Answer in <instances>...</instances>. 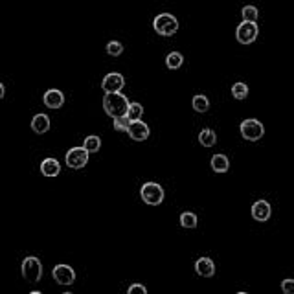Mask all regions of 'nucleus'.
Instances as JSON below:
<instances>
[{"mask_svg": "<svg viewBox=\"0 0 294 294\" xmlns=\"http://www.w3.org/2000/svg\"><path fill=\"white\" fill-rule=\"evenodd\" d=\"M131 101L123 96L122 92H105L103 97V109L110 118H120V116H127V109Z\"/></svg>", "mask_w": 294, "mask_h": 294, "instance_id": "1", "label": "nucleus"}, {"mask_svg": "<svg viewBox=\"0 0 294 294\" xmlns=\"http://www.w3.org/2000/svg\"><path fill=\"white\" fill-rule=\"evenodd\" d=\"M153 28L158 35L164 37H171L179 31V21H177L175 15L171 13H160L154 17L153 21Z\"/></svg>", "mask_w": 294, "mask_h": 294, "instance_id": "2", "label": "nucleus"}, {"mask_svg": "<svg viewBox=\"0 0 294 294\" xmlns=\"http://www.w3.org/2000/svg\"><path fill=\"white\" fill-rule=\"evenodd\" d=\"M21 270H22L24 280L31 281V283L41 281V276H43V265H41L39 258H35V256H28V258H24V261H22V265H21Z\"/></svg>", "mask_w": 294, "mask_h": 294, "instance_id": "3", "label": "nucleus"}, {"mask_svg": "<svg viewBox=\"0 0 294 294\" xmlns=\"http://www.w3.org/2000/svg\"><path fill=\"white\" fill-rule=\"evenodd\" d=\"M140 195H142V201L145 204H149V206H158V204H162L164 201V189L160 184L156 182H145L140 189Z\"/></svg>", "mask_w": 294, "mask_h": 294, "instance_id": "4", "label": "nucleus"}, {"mask_svg": "<svg viewBox=\"0 0 294 294\" xmlns=\"http://www.w3.org/2000/svg\"><path fill=\"white\" fill-rule=\"evenodd\" d=\"M259 28L256 24V21H243L236 30V39L239 41V44H252L258 39Z\"/></svg>", "mask_w": 294, "mask_h": 294, "instance_id": "5", "label": "nucleus"}, {"mask_svg": "<svg viewBox=\"0 0 294 294\" xmlns=\"http://www.w3.org/2000/svg\"><path fill=\"white\" fill-rule=\"evenodd\" d=\"M239 131H241L245 140H250V142L259 140V138H263L265 134L263 123L259 122V120H243L241 125H239Z\"/></svg>", "mask_w": 294, "mask_h": 294, "instance_id": "6", "label": "nucleus"}, {"mask_svg": "<svg viewBox=\"0 0 294 294\" xmlns=\"http://www.w3.org/2000/svg\"><path fill=\"white\" fill-rule=\"evenodd\" d=\"M88 151L85 147H72L65 156V162L66 166L70 167V169H81V167L87 166L88 162Z\"/></svg>", "mask_w": 294, "mask_h": 294, "instance_id": "7", "label": "nucleus"}, {"mask_svg": "<svg viewBox=\"0 0 294 294\" xmlns=\"http://www.w3.org/2000/svg\"><path fill=\"white\" fill-rule=\"evenodd\" d=\"M52 276L59 285H72L75 281V272L70 265H55L52 270Z\"/></svg>", "mask_w": 294, "mask_h": 294, "instance_id": "8", "label": "nucleus"}, {"mask_svg": "<svg viewBox=\"0 0 294 294\" xmlns=\"http://www.w3.org/2000/svg\"><path fill=\"white\" fill-rule=\"evenodd\" d=\"M125 87V79H123L122 74L118 72H110L103 77L101 81V88L105 90V92H120L122 88Z\"/></svg>", "mask_w": 294, "mask_h": 294, "instance_id": "9", "label": "nucleus"}, {"mask_svg": "<svg viewBox=\"0 0 294 294\" xmlns=\"http://www.w3.org/2000/svg\"><path fill=\"white\" fill-rule=\"evenodd\" d=\"M127 134L132 138V140L144 142V140H147V136H149V127H147V123H144L142 120H132L131 125H129V129H127Z\"/></svg>", "mask_w": 294, "mask_h": 294, "instance_id": "10", "label": "nucleus"}, {"mask_svg": "<svg viewBox=\"0 0 294 294\" xmlns=\"http://www.w3.org/2000/svg\"><path fill=\"white\" fill-rule=\"evenodd\" d=\"M43 101L48 109H61L63 103H65V94L61 90H57V88H50V90L44 92Z\"/></svg>", "mask_w": 294, "mask_h": 294, "instance_id": "11", "label": "nucleus"}, {"mask_svg": "<svg viewBox=\"0 0 294 294\" xmlns=\"http://www.w3.org/2000/svg\"><path fill=\"white\" fill-rule=\"evenodd\" d=\"M270 213H272V208L268 204L267 201H258L254 202V206H252V217L259 223H265V221L270 219Z\"/></svg>", "mask_w": 294, "mask_h": 294, "instance_id": "12", "label": "nucleus"}, {"mask_svg": "<svg viewBox=\"0 0 294 294\" xmlns=\"http://www.w3.org/2000/svg\"><path fill=\"white\" fill-rule=\"evenodd\" d=\"M31 131L35 132V134H44V132L50 131V116L48 114H43V112H39V114H35L33 118H31Z\"/></svg>", "mask_w": 294, "mask_h": 294, "instance_id": "13", "label": "nucleus"}, {"mask_svg": "<svg viewBox=\"0 0 294 294\" xmlns=\"http://www.w3.org/2000/svg\"><path fill=\"white\" fill-rule=\"evenodd\" d=\"M195 272L202 278H211L215 274V263H213L210 258L197 259V263H195Z\"/></svg>", "mask_w": 294, "mask_h": 294, "instance_id": "14", "label": "nucleus"}, {"mask_svg": "<svg viewBox=\"0 0 294 294\" xmlns=\"http://www.w3.org/2000/svg\"><path fill=\"white\" fill-rule=\"evenodd\" d=\"M41 173L44 177H57L61 173V164L55 158H44L41 162Z\"/></svg>", "mask_w": 294, "mask_h": 294, "instance_id": "15", "label": "nucleus"}, {"mask_svg": "<svg viewBox=\"0 0 294 294\" xmlns=\"http://www.w3.org/2000/svg\"><path fill=\"white\" fill-rule=\"evenodd\" d=\"M230 167V162L228 158L224 156V154H213V158H211V169L215 173H226Z\"/></svg>", "mask_w": 294, "mask_h": 294, "instance_id": "16", "label": "nucleus"}, {"mask_svg": "<svg viewBox=\"0 0 294 294\" xmlns=\"http://www.w3.org/2000/svg\"><path fill=\"white\" fill-rule=\"evenodd\" d=\"M199 142H201L204 147H213L217 142L215 131H211V129H202L201 134H199Z\"/></svg>", "mask_w": 294, "mask_h": 294, "instance_id": "17", "label": "nucleus"}, {"mask_svg": "<svg viewBox=\"0 0 294 294\" xmlns=\"http://www.w3.org/2000/svg\"><path fill=\"white\" fill-rule=\"evenodd\" d=\"M182 65H184V57H182V53L180 52H171L166 57V66L167 68H171V70H177V68H180Z\"/></svg>", "mask_w": 294, "mask_h": 294, "instance_id": "18", "label": "nucleus"}, {"mask_svg": "<svg viewBox=\"0 0 294 294\" xmlns=\"http://www.w3.org/2000/svg\"><path fill=\"white\" fill-rule=\"evenodd\" d=\"M83 147L88 151V153H97V151H100V147H101L100 136H94V134L87 136V138H85V142H83Z\"/></svg>", "mask_w": 294, "mask_h": 294, "instance_id": "19", "label": "nucleus"}, {"mask_svg": "<svg viewBox=\"0 0 294 294\" xmlns=\"http://www.w3.org/2000/svg\"><path fill=\"white\" fill-rule=\"evenodd\" d=\"M191 105H193V109L197 110V112H206V110L210 109V101H208L206 96L199 94V96H193V101H191Z\"/></svg>", "mask_w": 294, "mask_h": 294, "instance_id": "20", "label": "nucleus"}, {"mask_svg": "<svg viewBox=\"0 0 294 294\" xmlns=\"http://www.w3.org/2000/svg\"><path fill=\"white\" fill-rule=\"evenodd\" d=\"M197 215L191 213V211H184L182 215H180V224L184 226V228H195L197 226Z\"/></svg>", "mask_w": 294, "mask_h": 294, "instance_id": "21", "label": "nucleus"}, {"mask_svg": "<svg viewBox=\"0 0 294 294\" xmlns=\"http://www.w3.org/2000/svg\"><path fill=\"white\" fill-rule=\"evenodd\" d=\"M142 114H144V107L140 105V103H129V109H127V118L131 120H140Z\"/></svg>", "mask_w": 294, "mask_h": 294, "instance_id": "22", "label": "nucleus"}, {"mask_svg": "<svg viewBox=\"0 0 294 294\" xmlns=\"http://www.w3.org/2000/svg\"><path fill=\"white\" fill-rule=\"evenodd\" d=\"M232 96L236 97V100H245V97L248 96V87H246L245 83H236L232 87Z\"/></svg>", "mask_w": 294, "mask_h": 294, "instance_id": "23", "label": "nucleus"}, {"mask_svg": "<svg viewBox=\"0 0 294 294\" xmlns=\"http://www.w3.org/2000/svg\"><path fill=\"white\" fill-rule=\"evenodd\" d=\"M107 53L112 55V57H118V55L123 53V44L120 43V41H110V43L107 44Z\"/></svg>", "mask_w": 294, "mask_h": 294, "instance_id": "24", "label": "nucleus"}, {"mask_svg": "<svg viewBox=\"0 0 294 294\" xmlns=\"http://www.w3.org/2000/svg\"><path fill=\"white\" fill-rule=\"evenodd\" d=\"M129 125H131V120L127 116H120V118H114V129L118 132H127Z\"/></svg>", "mask_w": 294, "mask_h": 294, "instance_id": "25", "label": "nucleus"}, {"mask_svg": "<svg viewBox=\"0 0 294 294\" xmlns=\"http://www.w3.org/2000/svg\"><path fill=\"white\" fill-rule=\"evenodd\" d=\"M241 15H243V21H258V8H256V6H245Z\"/></svg>", "mask_w": 294, "mask_h": 294, "instance_id": "26", "label": "nucleus"}, {"mask_svg": "<svg viewBox=\"0 0 294 294\" xmlns=\"http://www.w3.org/2000/svg\"><path fill=\"white\" fill-rule=\"evenodd\" d=\"M281 290L285 294H294V280H283L281 283Z\"/></svg>", "mask_w": 294, "mask_h": 294, "instance_id": "27", "label": "nucleus"}, {"mask_svg": "<svg viewBox=\"0 0 294 294\" xmlns=\"http://www.w3.org/2000/svg\"><path fill=\"white\" fill-rule=\"evenodd\" d=\"M129 294H147V289L140 283H134V285L129 287Z\"/></svg>", "mask_w": 294, "mask_h": 294, "instance_id": "28", "label": "nucleus"}, {"mask_svg": "<svg viewBox=\"0 0 294 294\" xmlns=\"http://www.w3.org/2000/svg\"><path fill=\"white\" fill-rule=\"evenodd\" d=\"M4 94H6V88H4V85L0 83V100H2V97H4Z\"/></svg>", "mask_w": 294, "mask_h": 294, "instance_id": "29", "label": "nucleus"}]
</instances>
